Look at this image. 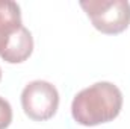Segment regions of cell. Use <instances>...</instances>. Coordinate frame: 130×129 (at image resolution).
<instances>
[{
  "label": "cell",
  "instance_id": "cell-3",
  "mask_svg": "<svg viewBox=\"0 0 130 129\" xmlns=\"http://www.w3.org/2000/svg\"><path fill=\"white\" fill-rule=\"evenodd\" d=\"M21 106L24 114L35 122L52 119L59 106V93L47 81H33L21 93Z\"/></svg>",
  "mask_w": 130,
  "mask_h": 129
},
{
  "label": "cell",
  "instance_id": "cell-6",
  "mask_svg": "<svg viewBox=\"0 0 130 129\" xmlns=\"http://www.w3.org/2000/svg\"><path fill=\"white\" fill-rule=\"evenodd\" d=\"M12 122V108L9 102L0 97V129H6Z\"/></svg>",
  "mask_w": 130,
  "mask_h": 129
},
{
  "label": "cell",
  "instance_id": "cell-5",
  "mask_svg": "<svg viewBox=\"0 0 130 129\" xmlns=\"http://www.w3.org/2000/svg\"><path fill=\"white\" fill-rule=\"evenodd\" d=\"M20 28H23L20 6L11 0H0V52Z\"/></svg>",
  "mask_w": 130,
  "mask_h": 129
},
{
  "label": "cell",
  "instance_id": "cell-7",
  "mask_svg": "<svg viewBox=\"0 0 130 129\" xmlns=\"http://www.w3.org/2000/svg\"><path fill=\"white\" fill-rule=\"evenodd\" d=\"M0 81H2V68H0Z\"/></svg>",
  "mask_w": 130,
  "mask_h": 129
},
{
  "label": "cell",
  "instance_id": "cell-2",
  "mask_svg": "<svg viewBox=\"0 0 130 129\" xmlns=\"http://www.w3.org/2000/svg\"><path fill=\"white\" fill-rule=\"evenodd\" d=\"M80 6L101 33L117 35L130 24V3L126 0H88L80 2Z\"/></svg>",
  "mask_w": 130,
  "mask_h": 129
},
{
  "label": "cell",
  "instance_id": "cell-4",
  "mask_svg": "<svg viewBox=\"0 0 130 129\" xmlns=\"http://www.w3.org/2000/svg\"><path fill=\"white\" fill-rule=\"evenodd\" d=\"M32 50H33L32 33L29 32V29H26L23 26L8 41L5 49L0 52V58L3 61L9 62V64H20V62H24L32 55Z\"/></svg>",
  "mask_w": 130,
  "mask_h": 129
},
{
  "label": "cell",
  "instance_id": "cell-1",
  "mask_svg": "<svg viewBox=\"0 0 130 129\" xmlns=\"http://www.w3.org/2000/svg\"><path fill=\"white\" fill-rule=\"evenodd\" d=\"M123 108V93L112 82H97L79 91L71 103L73 119L82 126L112 122Z\"/></svg>",
  "mask_w": 130,
  "mask_h": 129
}]
</instances>
